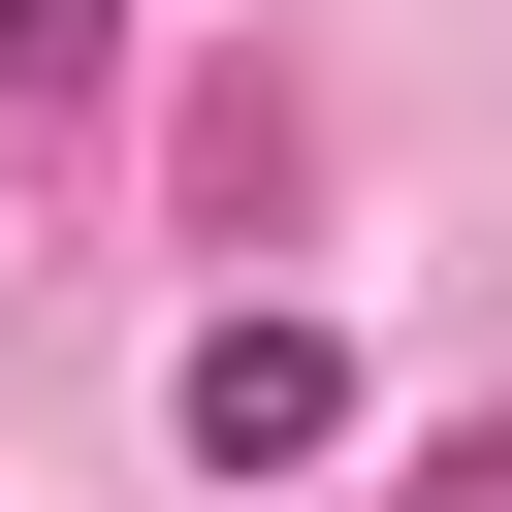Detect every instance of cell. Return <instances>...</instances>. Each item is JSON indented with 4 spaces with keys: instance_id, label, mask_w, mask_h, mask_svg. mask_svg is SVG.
<instances>
[{
    "instance_id": "obj_3",
    "label": "cell",
    "mask_w": 512,
    "mask_h": 512,
    "mask_svg": "<svg viewBox=\"0 0 512 512\" xmlns=\"http://www.w3.org/2000/svg\"><path fill=\"white\" fill-rule=\"evenodd\" d=\"M416 512H512V448H416Z\"/></svg>"
},
{
    "instance_id": "obj_1",
    "label": "cell",
    "mask_w": 512,
    "mask_h": 512,
    "mask_svg": "<svg viewBox=\"0 0 512 512\" xmlns=\"http://www.w3.org/2000/svg\"><path fill=\"white\" fill-rule=\"evenodd\" d=\"M192 448H224V480L352 448V352H320V320H192Z\"/></svg>"
},
{
    "instance_id": "obj_2",
    "label": "cell",
    "mask_w": 512,
    "mask_h": 512,
    "mask_svg": "<svg viewBox=\"0 0 512 512\" xmlns=\"http://www.w3.org/2000/svg\"><path fill=\"white\" fill-rule=\"evenodd\" d=\"M96 64H128V0H0V96L32 128H96Z\"/></svg>"
}]
</instances>
